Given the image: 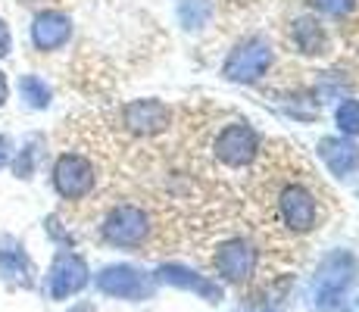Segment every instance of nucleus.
<instances>
[{
	"mask_svg": "<svg viewBox=\"0 0 359 312\" xmlns=\"http://www.w3.org/2000/svg\"><path fill=\"white\" fill-rule=\"evenodd\" d=\"M275 225H281L287 234H306L319 228L322 222V200L309 178H285L269 194Z\"/></svg>",
	"mask_w": 359,
	"mask_h": 312,
	"instance_id": "1",
	"label": "nucleus"
},
{
	"mask_svg": "<svg viewBox=\"0 0 359 312\" xmlns=\"http://www.w3.org/2000/svg\"><path fill=\"white\" fill-rule=\"evenodd\" d=\"M359 275V262L350 250H334L319 262L309 284V303L319 312H337L347 300V290L353 287Z\"/></svg>",
	"mask_w": 359,
	"mask_h": 312,
	"instance_id": "2",
	"label": "nucleus"
},
{
	"mask_svg": "<svg viewBox=\"0 0 359 312\" xmlns=\"http://www.w3.org/2000/svg\"><path fill=\"white\" fill-rule=\"evenodd\" d=\"M100 234L107 244L113 247H126V250H135V247H144L154 234V219L144 206L137 203H119L107 212L100 225Z\"/></svg>",
	"mask_w": 359,
	"mask_h": 312,
	"instance_id": "3",
	"label": "nucleus"
},
{
	"mask_svg": "<svg viewBox=\"0 0 359 312\" xmlns=\"http://www.w3.org/2000/svg\"><path fill=\"white\" fill-rule=\"evenodd\" d=\"M210 154L216 163L229 165V169H247V165L259 156V137L250 122L234 119L212 135Z\"/></svg>",
	"mask_w": 359,
	"mask_h": 312,
	"instance_id": "4",
	"label": "nucleus"
},
{
	"mask_svg": "<svg viewBox=\"0 0 359 312\" xmlns=\"http://www.w3.org/2000/svg\"><path fill=\"white\" fill-rule=\"evenodd\" d=\"M210 262H212L219 278H225L231 284H247L253 275H257L259 253L247 238H229L216 247V253H212Z\"/></svg>",
	"mask_w": 359,
	"mask_h": 312,
	"instance_id": "5",
	"label": "nucleus"
},
{
	"mask_svg": "<svg viewBox=\"0 0 359 312\" xmlns=\"http://www.w3.org/2000/svg\"><path fill=\"white\" fill-rule=\"evenodd\" d=\"M269 66H272V47H269L262 38H247L229 53L222 72L229 81L250 85V81H259L262 75L269 72Z\"/></svg>",
	"mask_w": 359,
	"mask_h": 312,
	"instance_id": "6",
	"label": "nucleus"
},
{
	"mask_svg": "<svg viewBox=\"0 0 359 312\" xmlns=\"http://www.w3.org/2000/svg\"><path fill=\"white\" fill-rule=\"evenodd\" d=\"M94 165L88 156L81 154H63L53 165V187H57L60 197L66 200H81L91 194L94 187Z\"/></svg>",
	"mask_w": 359,
	"mask_h": 312,
	"instance_id": "7",
	"label": "nucleus"
},
{
	"mask_svg": "<svg viewBox=\"0 0 359 312\" xmlns=\"http://www.w3.org/2000/svg\"><path fill=\"white\" fill-rule=\"evenodd\" d=\"M97 287L116 300H147L154 294V278L135 266H107L97 275Z\"/></svg>",
	"mask_w": 359,
	"mask_h": 312,
	"instance_id": "8",
	"label": "nucleus"
},
{
	"mask_svg": "<svg viewBox=\"0 0 359 312\" xmlns=\"http://www.w3.org/2000/svg\"><path fill=\"white\" fill-rule=\"evenodd\" d=\"M122 125L131 131V135L141 137H154L163 135L172 125V109L160 100H131L122 107Z\"/></svg>",
	"mask_w": 359,
	"mask_h": 312,
	"instance_id": "9",
	"label": "nucleus"
},
{
	"mask_svg": "<svg viewBox=\"0 0 359 312\" xmlns=\"http://www.w3.org/2000/svg\"><path fill=\"white\" fill-rule=\"evenodd\" d=\"M88 284V262L81 259L79 253H57L50 266V275H47V294L53 300H66V297L79 294Z\"/></svg>",
	"mask_w": 359,
	"mask_h": 312,
	"instance_id": "10",
	"label": "nucleus"
},
{
	"mask_svg": "<svg viewBox=\"0 0 359 312\" xmlns=\"http://www.w3.org/2000/svg\"><path fill=\"white\" fill-rule=\"evenodd\" d=\"M156 278L165 281V284H172V287L194 290V294H197V297H203L206 303H219V300H222V287H219L216 281H210L206 275L191 272L188 266H178V262H165V266H160Z\"/></svg>",
	"mask_w": 359,
	"mask_h": 312,
	"instance_id": "11",
	"label": "nucleus"
},
{
	"mask_svg": "<svg viewBox=\"0 0 359 312\" xmlns=\"http://www.w3.org/2000/svg\"><path fill=\"white\" fill-rule=\"evenodd\" d=\"M0 275L16 287H32L34 284V266L16 238H0Z\"/></svg>",
	"mask_w": 359,
	"mask_h": 312,
	"instance_id": "12",
	"label": "nucleus"
},
{
	"mask_svg": "<svg viewBox=\"0 0 359 312\" xmlns=\"http://www.w3.org/2000/svg\"><path fill=\"white\" fill-rule=\"evenodd\" d=\"M69 34H72V22H69V16L63 13H41L38 19H34L32 25V41L38 50H57V47H63L69 41Z\"/></svg>",
	"mask_w": 359,
	"mask_h": 312,
	"instance_id": "13",
	"label": "nucleus"
},
{
	"mask_svg": "<svg viewBox=\"0 0 359 312\" xmlns=\"http://www.w3.org/2000/svg\"><path fill=\"white\" fill-rule=\"evenodd\" d=\"M319 156L322 163L331 169V175L344 178L359 165V147L350 141H341V137H322L319 141Z\"/></svg>",
	"mask_w": 359,
	"mask_h": 312,
	"instance_id": "14",
	"label": "nucleus"
},
{
	"mask_svg": "<svg viewBox=\"0 0 359 312\" xmlns=\"http://www.w3.org/2000/svg\"><path fill=\"white\" fill-rule=\"evenodd\" d=\"M291 44L300 53H306V57H319V53L328 50V34L316 19L303 16L291 25Z\"/></svg>",
	"mask_w": 359,
	"mask_h": 312,
	"instance_id": "15",
	"label": "nucleus"
},
{
	"mask_svg": "<svg viewBox=\"0 0 359 312\" xmlns=\"http://www.w3.org/2000/svg\"><path fill=\"white\" fill-rule=\"evenodd\" d=\"M19 91H22V100L29 103L32 109H44L47 103H50V88H47L38 75H25V79L19 81Z\"/></svg>",
	"mask_w": 359,
	"mask_h": 312,
	"instance_id": "16",
	"label": "nucleus"
},
{
	"mask_svg": "<svg viewBox=\"0 0 359 312\" xmlns=\"http://www.w3.org/2000/svg\"><path fill=\"white\" fill-rule=\"evenodd\" d=\"M178 13H182V22L188 29H203L212 13V4L210 0H182V10Z\"/></svg>",
	"mask_w": 359,
	"mask_h": 312,
	"instance_id": "17",
	"label": "nucleus"
},
{
	"mask_svg": "<svg viewBox=\"0 0 359 312\" xmlns=\"http://www.w3.org/2000/svg\"><path fill=\"white\" fill-rule=\"evenodd\" d=\"M334 122L341 128V135H359V100H344L334 113Z\"/></svg>",
	"mask_w": 359,
	"mask_h": 312,
	"instance_id": "18",
	"label": "nucleus"
},
{
	"mask_svg": "<svg viewBox=\"0 0 359 312\" xmlns=\"http://www.w3.org/2000/svg\"><path fill=\"white\" fill-rule=\"evenodd\" d=\"M313 6L319 13H325V16H347L356 6V0H313Z\"/></svg>",
	"mask_w": 359,
	"mask_h": 312,
	"instance_id": "19",
	"label": "nucleus"
},
{
	"mask_svg": "<svg viewBox=\"0 0 359 312\" xmlns=\"http://www.w3.org/2000/svg\"><path fill=\"white\" fill-rule=\"evenodd\" d=\"M34 172V147L29 144V147L22 150V154H19V159H16V175L19 178H29Z\"/></svg>",
	"mask_w": 359,
	"mask_h": 312,
	"instance_id": "20",
	"label": "nucleus"
},
{
	"mask_svg": "<svg viewBox=\"0 0 359 312\" xmlns=\"http://www.w3.org/2000/svg\"><path fill=\"white\" fill-rule=\"evenodd\" d=\"M10 156H13V141H10V137L0 135V169H4V165L10 163Z\"/></svg>",
	"mask_w": 359,
	"mask_h": 312,
	"instance_id": "21",
	"label": "nucleus"
},
{
	"mask_svg": "<svg viewBox=\"0 0 359 312\" xmlns=\"http://www.w3.org/2000/svg\"><path fill=\"white\" fill-rule=\"evenodd\" d=\"M10 53V29H6V22L0 19V57H6Z\"/></svg>",
	"mask_w": 359,
	"mask_h": 312,
	"instance_id": "22",
	"label": "nucleus"
},
{
	"mask_svg": "<svg viewBox=\"0 0 359 312\" xmlns=\"http://www.w3.org/2000/svg\"><path fill=\"white\" fill-rule=\"evenodd\" d=\"M6 91H10V88H6V75L0 72V107L6 103Z\"/></svg>",
	"mask_w": 359,
	"mask_h": 312,
	"instance_id": "23",
	"label": "nucleus"
},
{
	"mask_svg": "<svg viewBox=\"0 0 359 312\" xmlns=\"http://www.w3.org/2000/svg\"><path fill=\"white\" fill-rule=\"evenodd\" d=\"M69 312H94V306H88V303H79V306H72Z\"/></svg>",
	"mask_w": 359,
	"mask_h": 312,
	"instance_id": "24",
	"label": "nucleus"
}]
</instances>
